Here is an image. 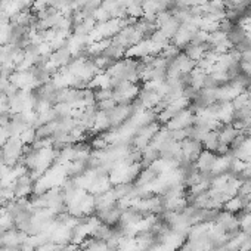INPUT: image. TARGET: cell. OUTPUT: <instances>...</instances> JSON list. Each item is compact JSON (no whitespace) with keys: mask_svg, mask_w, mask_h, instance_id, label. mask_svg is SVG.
<instances>
[{"mask_svg":"<svg viewBox=\"0 0 251 251\" xmlns=\"http://www.w3.org/2000/svg\"><path fill=\"white\" fill-rule=\"evenodd\" d=\"M194 121V117L191 112H183L180 111L179 114H176L172 120H170V129L172 130H182L188 126H191Z\"/></svg>","mask_w":251,"mask_h":251,"instance_id":"obj_1","label":"cell"}]
</instances>
